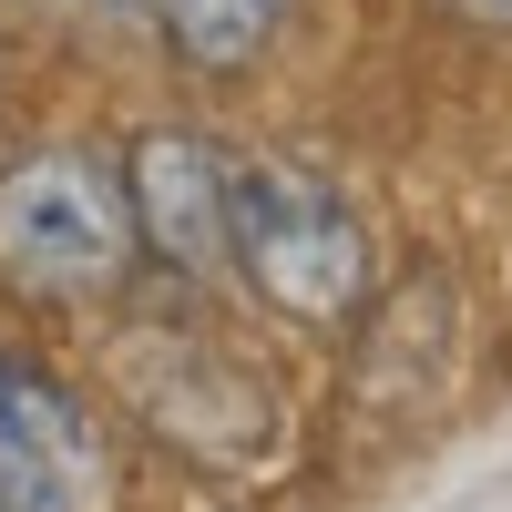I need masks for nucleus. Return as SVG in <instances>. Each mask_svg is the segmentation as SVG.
Wrapping results in <instances>:
<instances>
[{
  "label": "nucleus",
  "mask_w": 512,
  "mask_h": 512,
  "mask_svg": "<svg viewBox=\"0 0 512 512\" xmlns=\"http://www.w3.org/2000/svg\"><path fill=\"white\" fill-rule=\"evenodd\" d=\"M93 492V420L62 379L0 349V512H82Z\"/></svg>",
  "instance_id": "7ed1b4c3"
},
{
  "label": "nucleus",
  "mask_w": 512,
  "mask_h": 512,
  "mask_svg": "<svg viewBox=\"0 0 512 512\" xmlns=\"http://www.w3.org/2000/svg\"><path fill=\"white\" fill-rule=\"evenodd\" d=\"M123 195H134V236L185 277L226 267V154L205 134H144L134 164H123Z\"/></svg>",
  "instance_id": "20e7f679"
},
{
  "label": "nucleus",
  "mask_w": 512,
  "mask_h": 512,
  "mask_svg": "<svg viewBox=\"0 0 512 512\" xmlns=\"http://www.w3.org/2000/svg\"><path fill=\"white\" fill-rule=\"evenodd\" d=\"M461 21H482V31H512V0H451Z\"/></svg>",
  "instance_id": "423d86ee"
},
{
  "label": "nucleus",
  "mask_w": 512,
  "mask_h": 512,
  "mask_svg": "<svg viewBox=\"0 0 512 512\" xmlns=\"http://www.w3.org/2000/svg\"><path fill=\"white\" fill-rule=\"evenodd\" d=\"M134 195L123 164L93 144H31L0 164V277L31 297H113L134 267Z\"/></svg>",
  "instance_id": "f257e3e1"
},
{
  "label": "nucleus",
  "mask_w": 512,
  "mask_h": 512,
  "mask_svg": "<svg viewBox=\"0 0 512 512\" xmlns=\"http://www.w3.org/2000/svg\"><path fill=\"white\" fill-rule=\"evenodd\" d=\"M144 11L164 21V41H175V62L185 72H246L256 52L277 41V21H287V0H144Z\"/></svg>",
  "instance_id": "39448f33"
},
{
  "label": "nucleus",
  "mask_w": 512,
  "mask_h": 512,
  "mask_svg": "<svg viewBox=\"0 0 512 512\" xmlns=\"http://www.w3.org/2000/svg\"><path fill=\"white\" fill-rule=\"evenodd\" d=\"M226 267H246L267 308L338 328L369 297V236L308 164H226Z\"/></svg>",
  "instance_id": "f03ea898"
}]
</instances>
